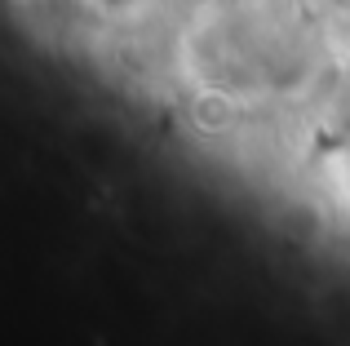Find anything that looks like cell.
<instances>
[{
  "label": "cell",
  "instance_id": "1",
  "mask_svg": "<svg viewBox=\"0 0 350 346\" xmlns=\"http://www.w3.org/2000/svg\"><path fill=\"white\" fill-rule=\"evenodd\" d=\"M80 5H85L89 14H98L103 23H124V18L142 14L151 0H80Z\"/></svg>",
  "mask_w": 350,
  "mask_h": 346
}]
</instances>
